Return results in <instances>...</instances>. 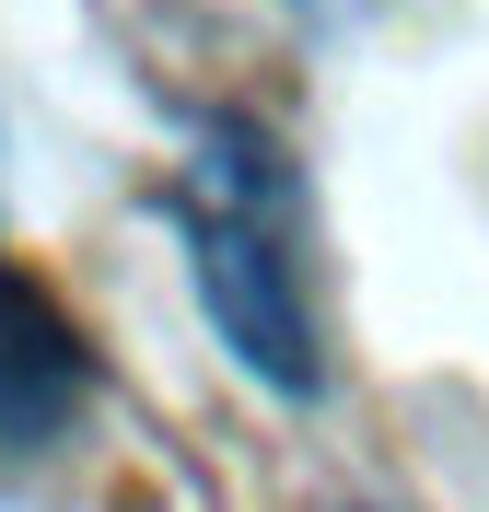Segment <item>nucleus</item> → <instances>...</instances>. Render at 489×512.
Here are the masks:
<instances>
[{"instance_id": "f257e3e1", "label": "nucleus", "mask_w": 489, "mask_h": 512, "mask_svg": "<svg viewBox=\"0 0 489 512\" xmlns=\"http://www.w3.org/2000/svg\"><path fill=\"white\" fill-rule=\"evenodd\" d=\"M163 210L187 233V280L222 326V350L268 396H315L326 350H315V303H303V198H292L280 140L245 117H210L187 175L163 187Z\"/></svg>"}, {"instance_id": "f03ea898", "label": "nucleus", "mask_w": 489, "mask_h": 512, "mask_svg": "<svg viewBox=\"0 0 489 512\" xmlns=\"http://www.w3.org/2000/svg\"><path fill=\"white\" fill-rule=\"evenodd\" d=\"M70 408H82V326H70L35 280L0 268V454L47 443Z\"/></svg>"}, {"instance_id": "7ed1b4c3", "label": "nucleus", "mask_w": 489, "mask_h": 512, "mask_svg": "<svg viewBox=\"0 0 489 512\" xmlns=\"http://www.w3.org/2000/svg\"><path fill=\"white\" fill-rule=\"evenodd\" d=\"M315 12H350V0H315Z\"/></svg>"}]
</instances>
